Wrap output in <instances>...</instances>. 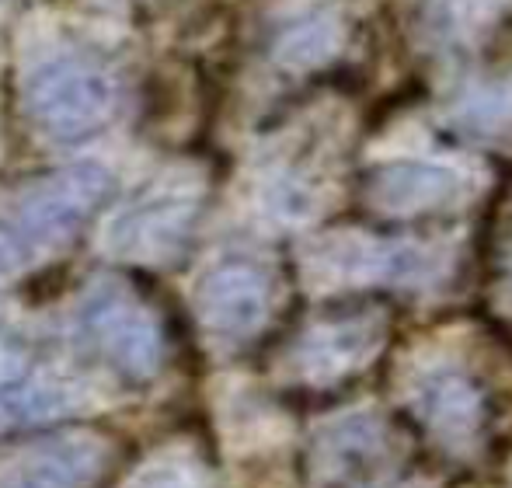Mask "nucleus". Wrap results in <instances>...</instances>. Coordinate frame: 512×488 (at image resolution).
<instances>
[{"mask_svg": "<svg viewBox=\"0 0 512 488\" xmlns=\"http://www.w3.org/2000/svg\"><path fill=\"white\" fill-rule=\"evenodd\" d=\"M122 457L112 429L63 426L0 450V488H108Z\"/></svg>", "mask_w": 512, "mask_h": 488, "instance_id": "7ed1b4c3", "label": "nucleus"}, {"mask_svg": "<svg viewBox=\"0 0 512 488\" xmlns=\"http://www.w3.org/2000/svg\"><path fill=\"white\" fill-rule=\"evenodd\" d=\"M464 192V178L453 168L429 161H394L373 168L366 178V199L384 213H429L450 206Z\"/></svg>", "mask_w": 512, "mask_h": 488, "instance_id": "9b49d317", "label": "nucleus"}, {"mask_svg": "<svg viewBox=\"0 0 512 488\" xmlns=\"http://www.w3.org/2000/svg\"><path fill=\"white\" fill-rule=\"evenodd\" d=\"M408 408L439 450L453 457L478 454L488 426V401L471 370L432 363L411 377Z\"/></svg>", "mask_w": 512, "mask_h": 488, "instance_id": "423d86ee", "label": "nucleus"}, {"mask_svg": "<svg viewBox=\"0 0 512 488\" xmlns=\"http://www.w3.org/2000/svg\"><path fill=\"white\" fill-rule=\"evenodd\" d=\"M387 321L373 311L324 318L307 328L304 339L293 349V373L307 384L328 387L359 373L366 363L384 349Z\"/></svg>", "mask_w": 512, "mask_h": 488, "instance_id": "9d476101", "label": "nucleus"}, {"mask_svg": "<svg viewBox=\"0 0 512 488\" xmlns=\"http://www.w3.org/2000/svg\"><path fill=\"white\" fill-rule=\"evenodd\" d=\"M28 255H32V251L25 248V241H21L14 231H4V227H0V297H4L7 286L21 276Z\"/></svg>", "mask_w": 512, "mask_h": 488, "instance_id": "2eb2a0df", "label": "nucleus"}, {"mask_svg": "<svg viewBox=\"0 0 512 488\" xmlns=\"http://www.w3.org/2000/svg\"><path fill=\"white\" fill-rule=\"evenodd\" d=\"M499 283L506 286V293L512 297V227L506 231V241H502L499 251Z\"/></svg>", "mask_w": 512, "mask_h": 488, "instance_id": "dca6fc26", "label": "nucleus"}, {"mask_svg": "<svg viewBox=\"0 0 512 488\" xmlns=\"http://www.w3.org/2000/svg\"><path fill=\"white\" fill-rule=\"evenodd\" d=\"M119 88L105 63L84 53L42 60L25 81V109L39 133L56 143H77L102 133L115 116Z\"/></svg>", "mask_w": 512, "mask_h": 488, "instance_id": "f03ea898", "label": "nucleus"}, {"mask_svg": "<svg viewBox=\"0 0 512 488\" xmlns=\"http://www.w3.org/2000/svg\"><path fill=\"white\" fill-rule=\"evenodd\" d=\"M398 468L394 436L377 415H345L317 433L310 478L321 488H380Z\"/></svg>", "mask_w": 512, "mask_h": 488, "instance_id": "1a4fd4ad", "label": "nucleus"}, {"mask_svg": "<svg viewBox=\"0 0 512 488\" xmlns=\"http://www.w3.org/2000/svg\"><path fill=\"white\" fill-rule=\"evenodd\" d=\"M35 370V353L21 335L0 332V401L28 387Z\"/></svg>", "mask_w": 512, "mask_h": 488, "instance_id": "4468645a", "label": "nucleus"}, {"mask_svg": "<svg viewBox=\"0 0 512 488\" xmlns=\"http://www.w3.org/2000/svg\"><path fill=\"white\" fill-rule=\"evenodd\" d=\"M446 255L436 244L408 238H370V234H338L314 251L317 276L328 283L370 286H422L439 276Z\"/></svg>", "mask_w": 512, "mask_h": 488, "instance_id": "0eeeda50", "label": "nucleus"}, {"mask_svg": "<svg viewBox=\"0 0 512 488\" xmlns=\"http://www.w3.org/2000/svg\"><path fill=\"white\" fill-rule=\"evenodd\" d=\"M203 213V189L168 178L129 203L108 227V248L143 265H168L185 251Z\"/></svg>", "mask_w": 512, "mask_h": 488, "instance_id": "39448f33", "label": "nucleus"}, {"mask_svg": "<svg viewBox=\"0 0 512 488\" xmlns=\"http://www.w3.org/2000/svg\"><path fill=\"white\" fill-rule=\"evenodd\" d=\"M77 339L129 384H150L168 363V332L140 290L119 279L88 286L77 304Z\"/></svg>", "mask_w": 512, "mask_h": 488, "instance_id": "f257e3e1", "label": "nucleus"}, {"mask_svg": "<svg viewBox=\"0 0 512 488\" xmlns=\"http://www.w3.org/2000/svg\"><path fill=\"white\" fill-rule=\"evenodd\" d=\"M342 42V28L328 14H307L304 21H297L293 28H286V35L279 39V56L293 67H307V63H321L324 56H331Z\"/></svg>", "mask_w": 512, "mask_h": 488, "instance_id": "f8f14e48", "label": "nucleus"}, {"mask_svg": "<svg viewBox=\"0 0 512 488\" xmlns=\"http://www.w3.org/2000/svg\"><path fill=\"white\" fill-rule=\"evenodd\" d=\"M112 196V175L95 161L67 164L35 178L18 199V238L28 251L63 248L98 217Z\"/></svg>", "mask_w": 512, "mask_h": 488, "instance_id": "20e7f679", "label": "nucleus"}, {"mask_svg": "<svg viewBox=\"0 0 512 488\" xmlns=\"http://www.w3.org/2000/svg\"><path fill=\"white\" fill-rule=\"evenodd\" d=\"M276 307V276L248 255H227L203 272L196 286V311L223 342L255 339Z\"/></svg>", "mask_w": 512, "mask_h": 488, "instance_id": "6e6552de", "label": "nucleus"}, {"mask_svg": "<svg viewBox=\"0 0 512 488\" xmlns=\"http://www.w3.org/2000/svg\"><path fill=\"white\" fill-rule=\"evenodd\" d=\"M126 488H216L213 475L185 454H161L140 471Z\"/></svg>", "mask_w": 512, "mask_h": 488, "instance_id": "ddd939ff", "label": "nucleus"}]
</instances>
